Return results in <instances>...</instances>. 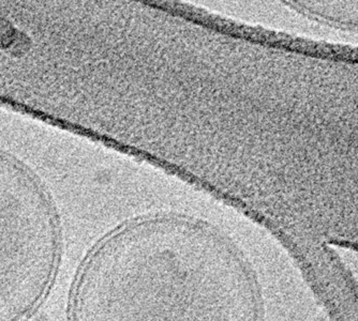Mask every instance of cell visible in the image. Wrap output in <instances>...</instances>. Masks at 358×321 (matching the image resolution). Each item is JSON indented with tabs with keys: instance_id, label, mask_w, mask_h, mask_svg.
<instances>
[{
	"instance_id": "1",
	"label": "cell",
	"mask_w": 358,
	"mask_h": 321,
	"mask_svg": "<svg viewBox=\"0 0 358 321\" xmlns=\"http://www.w3.org/2000/svg\"><path fill=\"white\" fill-rule=\"evenodd\" d=\"M69 321H259L246 262L204 225L160 218L108 237L80 268Z\"/></svg>"
},
{
	"instance_id": "2",
	"label": "cell",
	"mask_w": 358,
	"mask_h": 321,
	"mask_svg": "<svg viewBox=\"0 0 358 321\" xmlns=\"http://www.w3.org/2000/svg\"><path fill=\"white\" fill-rule=\"evenodd\" d=\"M57 227L43 193L0 156V321H25L51 288Z\"/></svg>"
}]
</instances>
